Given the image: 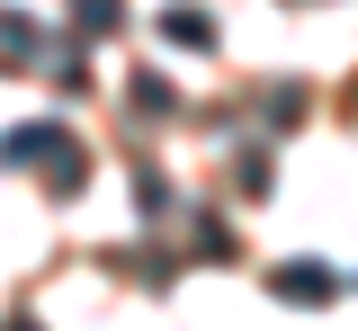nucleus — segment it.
<instances>
[{
    "label": "nucleus",
    "instance_id": "obj_2",
    "mask_svg": "<svg viewBox=\"0 0 358 331\" xmlns=\"http://www.w3.org/2000/svg\"><path fill=\"white\" fill-rule=\"evenodd\" d=\"M162 36H171V45H179V36H188V45H206V18H197V9H171V18H162Z\"/></svg>",
    "mask_w": 358,
    "mask_h": 331
},
{
    "label": "nucleus",
    "instance_id": "obj_1",
    "mask_svg": "<svg viewBox=\"0 0 358 331\" xmlns=\"http://www.w3.org/2000/svg\"><path fill=\"white\" fill-rule=\"evenodd\" d=\"M278 295H287V304H313V295L331 304V295H341V278H331V269H313V260H296V269H278Z\"/></svg>",
    "mask_w": 358,
    "mask_h": 331
}]
</instances>
